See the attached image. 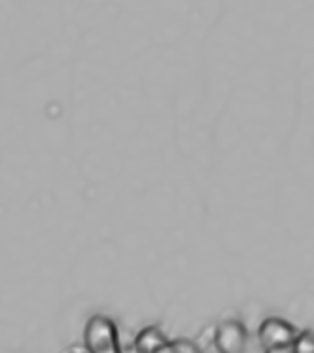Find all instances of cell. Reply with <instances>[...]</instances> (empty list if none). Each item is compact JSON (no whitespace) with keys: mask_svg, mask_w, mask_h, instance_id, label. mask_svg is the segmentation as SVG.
<instances>
[{"mask_svg":"<svg viewBox=\"0 0 314 353\" xmlns=\"http://www.w3.org/2000/svg\"><path fill=\"white\" fill-rule=\"evenodd\" d=\"M263 353H295L293 352V346H280V347H271V350H265Z\"/></svg>","mask_w":314,"mask_h":353,"instance_id":"cell-7","label":"cell"},{"mask_svg":"<svg viewBox=\"0 0 314 353\" xmlns=\"http://www.w3.org/2000/svg\"><path fill=\"white\" fill-rule=\"evenodd\" d=\"M168 342L167 334L155 325H148L133 340V347L139 353H155Z\"/></svg>","mask_w":314,"mask_h":353,"instance_id":"cell-4","label":"cell"},{"mask_svg":"<svg viewBox=\"0 0 314 353\" xmlns=\"http://www.w3.org/2000/svg\"><path fill=\"white\" fill-rule=\"evenodd\" d=\"M293 352L295 353H314V332L303 331L297 332V336L293 340Z\"/></svg>","mask_w":314,"mask_h":353,"instance_id":"cell-5","label":"cell"},{"mask_svg":"<svg viewBox=\"0 0 314 353\" xmlns=\"http://www.w3.org/2000/svg\"><path fill=\"white\" fill-rule=\"evenodd\" d=\"M212 347L218 353L248 352V329L239 319H224L212 329Z\"/></svg>","mask_w":314,"mask_h":353,"instance_id":"cell-2","label":"cell"},{"mask_svg":"<svg viewBox=\"0 0 314 353\" xmlns=\"http://www.w3.org/2000/svg\"><path fill=\"white\" fill-rule=\"evenodd\" d=\"M84 350L86 353H124L114 319L103 314L89 317L84 329Z\"/></svg>","mask_w":314,"mask_h":353,"instance_id":"cell-1","label":"cell"},{"mask_svg":"<svg viewBox=\"0 0 314 353\" xmlns=\"http://www.w3.org/2000/svg\"><path fill=\"white\" fill-rule=\"evenodd\" d=\"M297 336V329L282 317H267L257 327V342L265 350L280 346H290Z\"/></svg>","mask_w":314,"mask_h":353,"instance_id":"cell-3","label":"cell"},{"mask_svg":"<svg viewBox=\"0 0 314 353\" xmlns=\"http://www.w3.org/2000/svg\"><path fill=\"white\" fill-rule=\"evenodd\" d=\"M173 344H175V353H205L197 342H193V340H173Z\"/></svg>","mask_w":314,"mask_h":353,"instance_id":"cell-6","label":"cell"}]
</instances>
